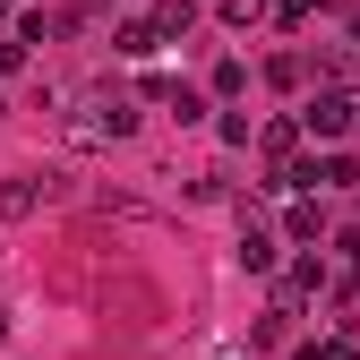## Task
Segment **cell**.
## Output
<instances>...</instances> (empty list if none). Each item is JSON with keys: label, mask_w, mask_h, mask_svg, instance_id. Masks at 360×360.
Segmentation results:
<instances>
[{"label": "cell", "mask_w": 360, "mask_h": 360, "mask_svg": "<svg viewBox=\"0 0 360 360\" xmlns=\"http://www.w3.org/2000/svg\"><path fill=\"white\" fill-rule=\"evenodd\" d=\"M120 129H129V103L112 95V86H95V95L69 112V138H77V146H103V138H120Z\"/></svg>", "instance_id": "cell-1"}, {"label": "cell", "mask_w": 360, "mask_h": 360, "mask_svg": "<svg viewBox=\"0 0 360 360\" xmlns=\"http://www.w3.org/2000/svg\"><path fill=\"white\" fill-rule=\"evenodd\" d=\"M223 18H232V26H249V18H257V0H223Z\"/></svg>", "instance_id": "cell-4"}, {"label": "cell", "mask_w": 360, "mask_h": 360, "mask_svg": "<svg viewBox=\"0 0 360 360\" xmlns=\"http://www.w3.org/2000/svg\"><path fill=\"white\" fill-rule=\"evenodd\" d=\"M52 189H60L52 172H18L9 189H0V214H26V206H43V198H52Z\"/></svg>", "instance_id": "cell-2"}, {"label": "cell", "mask_w": 360, "mask_h": 360, "mask_svg": "<svg viewBox=\"0 0 360 360\" xmlns=\"http://www.w3.org/2000/svg\"><path fill=\"white\" fill-rule=\"evenodd\" d=\"M309 129H326V138H335V129H352V103H335V95L309 103Z\"/></svg>", "instance_id": "cell-3"}, {"label": "cell", "mask_w": 360, "mask_h": 360, "mask_svg": "<svg viewBox=\"0 0 360 360\" xmlns=\"http://www.w3.org/2000/svg\"><path fill=\"white\" fill-rule=\"evenodd\" d=\"M9 335H18V309H0V352H9Z\"/></svg>", "instance_id": "cell-5"}]
</instances>
